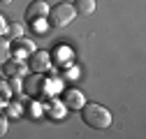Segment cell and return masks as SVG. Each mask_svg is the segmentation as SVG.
Returning a JSON list of instances; mask_svg holds the SVG:
<instances>
[{"label": "cell", "mask_w": 146, "mask_h": 139, "mask_svg": "<svg viewBox=\"0 0 146 139\" xmlns=\"http://www.w3.org/2000/svg\"><path fill=\"white\" fill-rule=\"evenodd\" d=\"M81 118H84V123L88 128H93V130H107L109 125H111V111H109L107 107H102V104H95V102H88L81 107Z\"/></svg>", "instance_id": "cell-1"}, {"label": "cell", "mask_w": 146, "mask_h": 139, "mask_svg": "<svg viewBox=\"0 0 146 139\" xmlns=\"http://www.w3.org/2000/svg\"><path fill=\"white\" fill-rule=\"evenodd\" d=\"M74 16H77V12L72 3H58L56 7L49 9V23L53 28H65L74 21Z\"/></svg>", "instance_id": "cell-2"}, {"label": "cell", "mask_w": 146, "mask_h": 139, "mask_svg": "<svg viewBox=\"0 0 146 139\" xmlns=\"http://www.w3.org/2000/svg\"><path fill=\"white\" fill-rule=\"evenodd\" d=\"M23 91H26L28 95H33V97H49V81H46L42 74L35 72V77H30V79L26 81Z\"/></svg>", "instance_id": "cell-3"}, {"label": "cell", "mask_w": 146, "mask_h": 139, "mask_svg": "<svg viewBox=\"0 0 146 139\" xmlns=\"http://www.w3.org/2000/svg\"><path fill=\"white\" fill-rule=\"evenodd\" d=\"M28 60H30V70L37 72V74H44L46 70L51 67V54L49 51H37L35 49L33 54L28 56Z\"/></svg>", "instance_id": "cell-4"}, {"label": "cell", "mask_w": 146, "mask_h": 139, "mask_svg": "<svg viewBox=\"0 0 146 139\" xmlns=\"http://www.w3.org/2000/svg\"><path fill=\"white\" fill-rule=\"evenodd\" d=\"M9 49H12V56H14V58L26 60V58L33 54V51H35V44H33L28 37H16L14 44H9Z\"/></svg>", "instance_id": "cell-5"}, {"label": "cell", "mask_w": 146, "mask_h": 139, "mask_svg": "<svg viewBox=\"0 0 146 139\" xmlns=\"http://www.w3.org/2000/svg\"><path fill=\"white\" fill-rule=\"evenodd\" d=\"M44 16H49V5H46V0H35V3L28 5V9H26V21L44 19Z\"/></svg>", "instance_id": "cell-6"}, {"label": "cell", "mask_w": 146, "mask_h": 139, "mask_svg": "<svg viewBox=\"0 0 146 139\" xmlns=\"http://www.w3.org/2000/svg\"><path fill=\"white\" fill-rule=\"evenodd\" d=\"M3 72H5L9 79H12V77H19V79H21V74L26 72V65H23L19 58H16V60H5V63H3Z\"/></svg>", "instance_id": "cell-7"}, {"label": "cell", "mask_w": 146, "mask_h": 139, "mask_svg": "<svg viewBox=\"0 0 146 139\" xmlns=\"http://www.w3.org/2000/svg\"><path fill=\"white\" fill-rule=\"evenodd\" d=\"M65 107H70V109H81L84 107V104H86V100H84V93H79V91H74V88H72V91H67L65 93Z\"/></svg>", "instance_id": "cell-8"}, {"label": "cell", "mask_w": 146, "mask_h": 139, "mask_svg": "<svg viewBox=\"0 0 146 139\" xmlns=\"http://www.w3.org/2000/svg\"><path fill=\"white\" fill-rule=\"evenodd\" d=\"M46 114H49L51 120H63L65 118V104L58 102V100H51L49 107H46Z\"/></svg>", "instance_id": "cell-9"}, {"label": "cell", "mask_w": 146, "mask_h": 139, "mask_svg": "<svg viewBox=\"0 0 146 139\" xmlns=\"http://www.w3.org/2000/svg\"><path fill=\"white\" fill-rule=\"evenodd\" d=\"M72 5H74L77 14H84V16L95 12V0H77V3H72Z\"/></svg>", "instance_id": "cell-10"}, {"label": "cell", "mask_w": 146, "mask_h": 139, "mask_svg": "<svg viewBox=\"0 0 146 139\" xmlns=\"http://www.w3.org/2000/svg\"><path fill=\"white\" fill-rule=\"evenodd\" d=\"M5 114H7L9 118H21L23 107H21L19 102H12V100H7V102H5Z\"/></svg>", "instance_id": "cell-11"}, {"label": "cell", "mask_w": 146, "mask_h": 139, "mask_svg": "<svg viewBox=\"0 0 146 139\" xmlns=\"http://www.w3.org/2000/svg\"><path fill=\"white\" fill-rule=\"evenodd\" d=\"M9 40H5L3 35H0V65H3L5 60H9V56H12V49H9Z\"/></svg>", "instance_id": "cell-12"}, {"label": "cell", "mask_w": 146, "mask_h": 139, "mask_svg": "<svg viewBox=\"0 0 146 139\" xmlns=\"http://www.w3.org/2000/svg\"><path fill=\"white\" fill-rule=\"evenodd\" d=\"M7 37H9V40L23 37V26H21V23H12V21H9V26H7Z\"/></svg>", "instance_id": "cell-13"}, {"label": "cell", "mask_w": 146, "mask_h": 139, "mask_svg": "<svg viewBox=\"0 0 146 139\" xmlns=\"http://www.w3.org/2000/svg\"><path fill=\"white\" fill-rule=\"evenodd\" d=\"M28 111H30V118H40L44 114V109L40 107V102H30L28 104Z\"/></svg>", "instance_id": "cell-14"}, {"label": "cell", "mask_w": 146, "mask_h": 139, "mask_svg": "<svg viewBox=\"0 0 146 139\" xmlns=\"http://www.w3.org/2000/svg\"><path fill=\"white\" fill-rule=\"evenodd\" d=\"M9 97H12V88H9L7 83H3V81H0V102L5 104V102H7Z\"/></svg>", "instance_id": "cell-15"}, {"label": "cell", "mask_w": 146, "mask_h": 139, "mask_svg": "<svg viewBox=\"0 0 146 139\" xmlns=\"http://www.w3.org/2000/svg\"><path fill=\"white\" fill-rule=\"evenodd\" d=\"M30 28L35 30V32H46V23H44V19H35V21H30Z\"/></svg>", "instance_id": "cell-16"}, {"label": "cell", "mask_w": 146, "mask_h": 139, "mask_svg": "<svg viewBox=\"0 0 146 139\" xmlns=\"http://www.w3.org/2000/svg\"><path fill=\"white\" fill-rule=\"evenodd\" d=\"M7 26H9V21L5 19L3 14H0V35H5V32H7Z\"/></svg>", "instance_id": "cell-17"}, {"label": "cell", "mask_w": 146, "mask_h": 139, "mask_svg": "<svg viewBox=\"0 0 146 139\" xmlns=\"http://www.w3.org/2000/svg\"><path fill=\"white\" fill-rule=\"evenodd\" d=\"M5 132H7V118H5V116H0V137H3Z\"/></svg>", "instance_id": "cell-18"}, {"label": "cell", "mask_w": 146, "mask_h": 139, "mask_svg": "<svg viewBox=\"0 0 146 139\" xmlns=\"http://www.w3.org/2000/svg\"><path fill=\"white\" fill-rule=\"evenodd\" d=\"M14 0H0V5H12Z\"/></svg>", "instance_id": "cell-19"}, {"label": "cell", "mask_w": 146, "mask_h": 139, "mask_svg": "<svg viewBox=\"0 0 146 139\" xmlns=\"http://www.w3.org/2000/svg\"><path fill=\"white\" fill-rule=\"evenodd\" d=\"M0 77H3V70H0Z\"/></svg>", "instance_id": "cell-20"}]
</instances>
